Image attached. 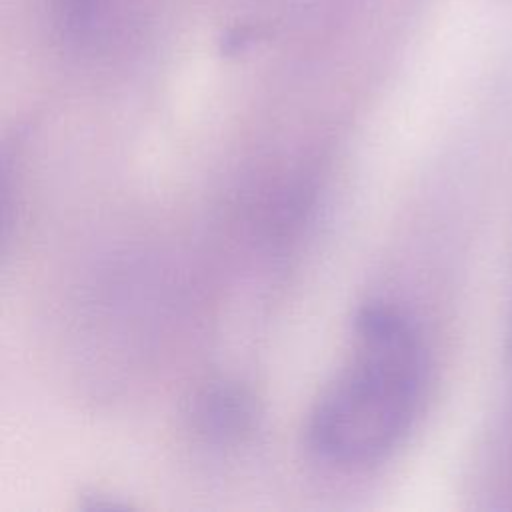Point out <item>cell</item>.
Masks as SVG:
<instances>
[{
	"label": "cell",
	"mask_w": 512,
	"mask_h": 512,
	"mask_svg": "<svg viewBox=\"0 0 512 512\" xmlns=\"http://www.w3.org/2000/svg\"><path fill=\"white\" fill-rule=\"evenodd\" d=\"M352 354L324 388L308 420V442L326 462H380L410 432L428 378L416 322L390 304H366L354 318Z\"/></svg>",
	"instance_id": "cell-1"
},
{
	"label": "cell",
	"mask_w": 512,
	"mask_h": 512,
	"mask_svg": "<svg viewBox=\"0 0 512 512\" xmlns=\"http://www.w3.org/2000/svg\"><path fill=\"white\" fill-rule=\"evenodd\" d=\"M104 6L106 0H52V16L66 40L80 42L92 36Z\"/></svg>",
	"instance_id": "cell-3"
},
{
	"label": "cell",
	"mask_w": 512,
	"mask_h": 512,
	"mask_svg": "<svg viewBox=\"0 0 512 512\" xmlns=\"http://www.w3.org/2000/svg\"><path fill=\"white\" fill-rule=\"evenodd\" d=\"M194 420L202 434L218 442L238 440L254 422V408L246 392L230 384L202 390L194 402Z\"/></svg>",
	"instance_id": "cell-2"
}]
</instances>
